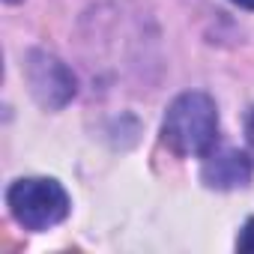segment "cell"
Wrapping results in <instances>:
<instances>
[{"label": "cell", "instance_id": "obj_3", "mask_svg": "<svg viewBox=\"0 0 254 254\" xmlns=\"http://www.w3.org/2000/svg\"><path fill=\"white\" fill-rule=\"evenodd\" d=\"M24 78L33 99L45 111H60L75 99V90H78L72 69L48 51H30L24 57Z\"/></svg>", "mask_w": 254, "mask_h": 254}, {"label": "cell", "instance_id": "obj_6", "mask_svg": "<svg viewBox=\"0 0 254 254\" xmlns=\"http://www.w3.org/2000/svg\"><path fill=\"white\" fill-rule=\"evenodd\" d=\"M245 138H248V147H251V156H254V108L245 120Z\"/></svg>", "mask_w": 254, "mask_h": 254}, {"label": "cell", "instance_id": "obj_8", "mask_svg": "<svg viewBox=\"0 0 254 254\" xmlns=\"http://www.w3.org/2000/svg\"><path fill=\"white\" fill-rule=\"evenodd\" d=\"M6 3H15V0H6Z\"/></svg>", "mask_w": 254, "mask_h": 254}, {"label": "cell", "instance_id": "obj_2", "mask_svg": "<svg viewBox=\"0 0 254 254\" xmlns=\"http://www.w3.org/2000/svg\"><path fill=\"white\" fill-rule=\"evenodd\" d=\"M6 206L24 230H48L60 224L72 209L66 189L51 177L15 180L6 191Z\"/></svg>", "mask_w": 254, "mask_h": 254}, {"label": "cell", "instance_id": "obj_5", "mask_svg": "<svg viewBox=\"0 0 254 254\" xmlns=\"http://www.w3.org/2000/svg\"><path fill=\"white\" fill-rule=\"evenodd\" d=\"M236 248L239 251H254V218H248L239 230V239H236Z\"/></svg>", "mask_w": 254, "mask_h": 254}, {"label": "cell", "instance_id": "obj_4", "mask_svg": "<svg viewBox=\"0 0 254 254\" xmlns=\"http://www.w3.org/2000/svg\"><path fill=\"white\" fill-rule=\"evenodd\" d=\"M254 177V162L248 153L224 147V150H209L200 168V180L206 189L215 191H233V189H245Z\"/></svg>", "mask_w": 254, "mask_h": 254}, {"label": "cell", "instance_id": "obj_7", "mask_svg": "<svg viewBox=\"0 0 254 254\" xmlns=\"http://www.w3.org/2000/svg\"><path fill=\"white\" fill-rule=\"evenodd\" d=\"M236 6H242V9H254V0H233Z\"/></svg>", "mask_w": 254, "mask_h": 254}, {"label": "cell", "instance_id": "obj_1", "mask_svg": "<svg viewBox=\"0 0 254 254\" xmlns=\"http://www.w3.org/2000/svg\"><path fill=\"white\" fill-rule=\"evenodd\" d=\"M218 138V108L206 93L177 96L162 120V141L177 156H206Z\"/></svg>", "mask_w": 254, "mask_h": 254}]
</instances>
